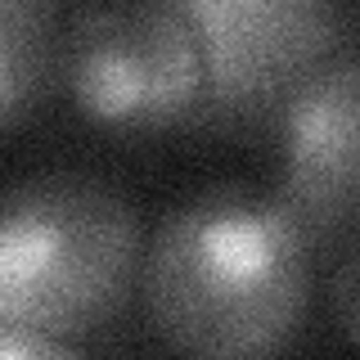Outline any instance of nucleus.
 <instances>
[{
  "label": "nucleus",
  "mask_w": 360,
  "mask_h": 360,
  "mask_svg": "<svg viewBox=\"0 0 360 360\" xmlns=\"http://www.w3.org/2000/svg\"><path fill=\"white\" fill-rule=\"evenodd\" d=\"M0 360H86L68 338L18 329V324H0Z\"/></svg>",
  "instance_id": "8"
},
{
  "label": "nucleus",
  "mask_w": 360,
  "mask_h": 360,
  "mask_svg": "<svg viewBox=\"0 0 360 360\" xmlns=\"http://www.w3.org/2000/svg\"><path fill=\"white\" fill-rule=\"evenodd\" d=\"M275 198L311 243L360 221V50L329 54L270 117Z\"/></svg>",
  "instance_id": "5"
},
{
  "label": "nucleus",
  "mask_w": 360,
  "mask_h": 360,
  "mask_svg": "<svg viewBox=\"0 0 360 360\" xmlns=\"http://www.w3.org/2000/svg\"><path fill=\"white\" fill-rule=\"evenodd\" d=\"M59 5L0 0V131L32 117L59 82Z\"/></svg>",
  "instance_id": "6"
},
{
  "label": "nucleus",
  "mask_w": 360,
  "mask_h": 360,
  "mask_svg": "<svg viewBox=\"0 0 360 360\" xmlns=\"http://www.w3.org/2000/svg\"><path fill=\"white\" fill-rule=\"evenodd\" d=\"M311 239L275 194L221 185L162 217L144 307L180 360H275L311 302Z\"/></svg>",
  "instance_id": "1"
},
{
  "label": "nucleus",
  "mask_w": 360,
  "mask_h": 360,
  "mask_svg": "<svg viewBox=\"0 0 360 360\" xmlns=\"http://www.w3.org/2000/svg\"><path fill=\"white\" fill-rule=\"evenodd\" d=\"M329 307H333L338 329L360 347V239L347 243V252L338 257L329 275Z\"/></svg>",
  "instance_id": "7"
},
{
  "label": "nucleus",
  "mask_w": 360,
  "mask_h": 360,
  "mask_svg": "<svg viewBox=\"0 0 360 360\" xmlns=\"http://www.w3.org/2000/svg\"><path fill=\"white\" fill-rule=\"evenodd\" d=\"M185 9L202 45L194 127L270 122L347 32V9L329 0H185Z\"/></svg>",
  "instance_id": "4"
},
{
  "label": "nucleus",
  "mask_w": 360,
  "mask_h": 360,
  "mask_svg": "<svg viewBox=\"0 0 360 360\" xmlns=\"http://www.w3.org/2000/svg\"><path fill=\"white\" fill-rule=\"evenodd\" d=\"M59 86L86 122L117 135L189 122L202 95V45L185 0L82 5L59 37Z\"/></svg>",
  "instance_id": "3"
},
{
  "label": "nucleus",
  "mask_w": 360,
  "mask_h": 360,
  "mask_svg": "<svg viewBox=\"0 0 360 360\" xmlns=\"http://www.w3.org/2000/svg\"><path fill=\"white\" fill-rule=\"evenodd\" d=\"M140 217L90 172H41L0 194V324L82 333L127 302Z\"/></svg>",
  "instance_id": "2"
}]
</instances>
